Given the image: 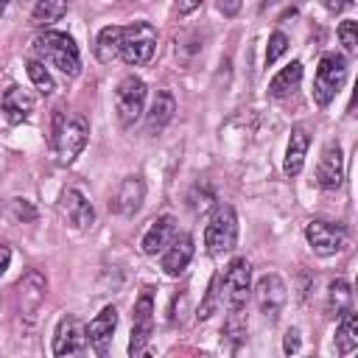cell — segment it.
Returning a JSON list of instances; mask_svg holds the SVG:
<instances>
[{"instance_id": "f35d334b", "label": "cell", "mask_w": 358, "mask_h": 358, "mask_svg": "<svg viewBox=\"0 0 358 358\" xmlns=\"http://www.w3.org/2000/svg\"><path fill=\"white\" fill-rule=\"evenodd\" d=\"M274 3H277V0H263V6H260V8H268V6H274Z\"/></svg>"}, {"instance_id": "5bb4252c", "label": "cell", "mask_w": 358, "mask_h": 358, "mask_svg": "<svg viewBox=\"0 0 358 358\" xmlns=\"http://www.w3.org/2000/svg\"><path fill=\"white\" fill-rule=\"evenodd\" d=\"M316 182L324 190H336L344 182V154H341V145L336 140L322 148V157L316 165Z\"/></svg>"}, {"instance_id": "7c38bea8", "label": "cell", "mask_w": 358, "mask_h": 358, "mask_svg": "<svg viewBox=\"0 0 358 358\" xmlns=\"http://www.w3.org/2000/svg\"><path fill=\"white\" fill-rule=\"evenodd\" d=\"M87 347V327L76 316H62L53 333V355H76Z\"/></svg>"}, {"instance_id": "44dd1931", "label": "cell", "mask_w": 358, "mask_h": 358, "mask_svg": "<svg viewBox=\"0 0 358 358\" xmlns=\"http://www.w3.org/2000/svg\"><path fill=\"white\" fill-rule=\"evenodd\" d=\"M173 112H176V101H173V95H171L168 90L157 92V98H154V103H151V109H148V115H145V126H148V131H151V134H159V131L173 120Z\"/></svg>"}, {"instance_id": "9c48e42d", "label": "cell", "mask_w": 358, "mask_h": 358, "mask_svg": "<svg viewBox=\"0 0 358 358\" xmlns=\"http://www.w3.org/2000/svg\"><path fill=\"white\" fill-rule=\"evenodd\" d=\"M305 241L310 243V249L322 257L327 255H336L347 246V229L341 224H333V221H324V218H313L308 221L305 227Z\"/></svg>"}, {"instance_id": "836d02e7", "label": "cell", "mask_w": 358, "mask_h": 358, "mask_svg": "<svg viewBox=\"0 0 358 358\" xmlns=\"http://www.w3.org/2000/svg\"><path fill=\"white\" fill-rule=\"evenodd\" d=\"M282 350H285L288 355L299 350V330H296V327H291V330L285 333V338H282Z\"/></svg>"}, {"instance_id": "2e32d148", "label": "cell", "mask_w": 358, "mask_h": 358, "mask_svg": "<svg viewBox=\"0 0 358 358\" xmlns=\"http://www.w3.org/2000/svg\"><path fill=\"white\" fill-rule=\"evenodd\" d=\"M115 327H117V310H115V305H106V308L90 322V327H87V341H90V347H92L98 355H106V352H109Z\"/></svg>"}, {"instance_id": "f546056e", "label": "cell", "mask_w": 358, "mask_h": 358, "mask_svg": "<svg viewBox=\"0 0 358 358\" xmlns=\"http://www.w3.org/2000/svg\"><path fill=\"white\" fill-rule=\"evenodd\" d=\"M338 39H341L347 53H355L358 50V22L355 20H344L338 25Z\"/></svg>"}, {"instance_id": "3957f363", "label": "cell", "mask_w": 358, "mask_h": 358, "mask_svg": "<svg viewBox=\"0 0 358 358\" xmlns=\"http://www.w3.org/2000/svg\"><path fill=\"white\" fill-rule=\"evenodd\" d=\"M154 50H157V31L151 22L140 20V22H131L123 28L120 34V50L117 56L126 62V64H145L154 59Z\"/></svg>"}, {"instance_id": "ab89813d", "label": "cell", "mask_w": 358, "mask_h": 358, "mask_svg": "<svg viewBox=\"0 0 358 358\" xmlns=\"http://www.w3.org/2000/svg\"><path fill=\"white\" fill-rule=\"evenodd\" d=\"M6 3H8V0H0V14L6 11Z\"/></svg>"}, {"instance_id": "cb8c5ba5", "label": "cell", "mask_w": 358, "mask_h": 358, "mask_svg": "<svg viewBox=\"0 0 358 358\" xmlns=\"http://www.w3.org/2000/svg\"><path fill=\"white\" fill-rule=\"evenodd\" d=\"M358 347V319L352 310L338 316V327H336V350L341 355H350Z\"/></svg>"}, {"instance_id": "277c9868", "label": "cell", "mask_w": 358, "mask_h": 358, "mask_svg": "<svg viewBox=\"0 0 358 358\" xmlns=\"http://www.w3.org/2000/svg\"><path fill=\"white\" fill-rule=\"evenodd\" d=\"M235 243H238V215L229 204H221L215 207V213L204 227V246L210 255H224L232 252Z\"/></svg>"}, {"instance_id": "484cf974", "label": "cell", "mask_w": 358, "mask_h": 358, "mask_svg": "<svg viewBox=\"0 0 358 358\" xmlns=\"http://www.w3.org/2000/svg\"><path fill=\"white\" fill-rule=\"evenodd\" d=\"M67 14V0H36L31 17L36 25H50Z\"/></svg>"}, {"instance_id": "7a4b0ae2", "label": "cell", "mask_w": 358, "mask_h": 358, "mask_svg": "<svg viewBox=\"0 0 358 358\" xmlns=\"http://www.w3.org/2000/svg\"><path fill=\"white\" fill-rule=\"evenodd\" d=\"M34 53L39 56V62L56 67L67 78H76L81 73V53H78V45L70 34H62V31L39 34L34 39Z\"/></svg>"}, {"instance_id": "8fae6325", "label": "cell", "mask_w": 358, "mask_h": 358, "mask_svg": "<svg viewBox=\"0 0 358 358\" xmlns=\"http://www.w3.org/2000/svg\"><path fill=\"white\" fill-rule=\"evenodd\" d=\"M45 296H48V280H45L36 268H31V271L17 282L20 316L28 319V322H34L36 313H39V308H42V302H45Z\"/></svg>"}, {"instance_id": "4316f807", "label": "cell", "mask_w": 358, "mask_h": 358, "mask_svg": "<svg viewBox=\"0 0 358 358\" xmlns=\"http://www.w3.org/2000/svg\"><path fill=\"white\" fill-rule=\"evenodd\" d=\"M246 319H243V313L241 310H232L229 316H227V322H224V327H221V336H224V341H229V350H238L243 341H246Z\"/></svg>"}, {"instance_id": "ffe728a7", "label": "cell", "mask_w": 358, "mask_h": 358, "mask_svg": "<svg viewBox=\"0 0 358 358\" xmlns=\"http://www.w3.org/2000/svg\"><path fill=\"white\" fill-rule=\"evenodd\" d=\"M308 145H310V137H308L305 126H294L291 129V137H288V148H285V162H282V171L288 176H296L302 171Z\"/></svg>"}, {"instance_id": "7402d4cb", "label": "cell", "mask_w": 358, "mask_h": 358, "mask_svg": "<svg viewBox=\"0 0 358 358\" xmlns=\"http://www.w3.org/2000/svg\"><path fill=\"white\" fill-rule=\"evenodd\" d=\"M302 81V62H291L285 64L271 81H268V95L271 98H288Z\"/></svg>"}, {"instance_id": "52a82bcc", "label": "cell", "mask_w": 358, "mask_h": 358, "mask_svg": "<svg viewBox=\"0 0 358 358\" xmlns=\"http://www.w3.org/2000/svg\"><path fill=\"white\" fill-rule=\"evenodd\" d=\"M151 333H154V288H143L134 302V313H131V338H129L131 358L145 352Z\"/></svg>"}, {"instance_id": "5b68a950", "label": "cell", "mask_w": 358, "mask_h": 358, "mask_svg": "<svg viewBox=\"0 0 358 358\" xmlns=\"http://www.w3.org/2000/svg\"><path fill=\"white\" fill-rule=\"evenodd\" d=\"M344 78H347V59L338 53H324L319 59L316 78H313V101L319 106H327L336 98V92L341 90Z\"/></svg>"}, {"instance_id": "8992f818", "label": "cell", "mask_w": 358, "mask_h": 358, "mask_svg": "<svg viewBox=\"0 0 358 358\" xmlns=\"http://www.w3.org/2000/svg\"><path fill=\"white\" fill-rule=\"evenodd\" d=\"M221 280H224L221 302L229 310H241L249 299V291H252V266H249V260L246 257H232L229 266L224 268Z\"/></svg>"}, {"instance_id": "f1b7e54d", "label": "cell", "mask_w": 358, "mask_h": 358, "mask_svg": "<svg viewBox=\"0 0 358 358\" xmlns=\"http://www.w3.org/2000/svg\"><path fill=\"white\" fill-rule=\"evenodd\" d=\"M285 50H288V36H285L282 31H274V34L268 36V45H266V67L274 64Z\"/></svg>"}, {"instance_id": "8d00e7d4", "label": "cell", "mask_w": 358, "mask_h": 358, "mask_svg": "<svg viewBox=\"0 0 358 358\" xmlns=\"http://www.w3.org/2000/svg\"><path fill=\"white\" fill-rule=\"evenodd\" d=\"M322 3H324V8H327L330 14H341L352 0H322Z\"/></svg>"}, {"instance_id": "6da1fadb", "label": "cell", "mask_w": 358, "mask_h": 358, "mask_svg": "<svg viewBox=\"0 0 358 358\" xmlns=\"http://www.w3.org/2000/svg\"><path fill=\"white\" fill-rule=\"evenodd\" d=\"M90 123L84 115H67L64 109L53 112V129H50V148L59 165H70L87 145Z\"/></svg>"}, {"instance_id": "ac0fdd59", "label": "cell", "mask_w": 358, "mask_h": 358, "mask_svg": "<svg viewBox=\"0 0 358 358\" xmlns=\"http://www.w3.org/2000/svg\"><path fill=\"white\" fill-rule=\"evenodd\" d=\"M173 238H176V218H173V215H159V218H154V221L148 224V229L143 232L140 246H143L145 255H159Z\"/></svg>"}, {"instance_id": "d4e9b609", "label": "cell", "mask_w": 358, "mask_h": 358, "mask_svg": "<svg viewBox=\"0 0 358 358\" xmlns=\"http://www.w3.org/2000/svg\"><path fill=\"white\" fill-rule=\"evenodd\" d=\"M120 34H123L120 25H106V28H101L98 42H95V53H98L101 62H112V59L117 56V50H120Z\"/></svg>"}, {"instance_id": "d590c367", "label": "cell", "mask_w": 358, "mask_h": 358, "mask_svg": "<svg viewBox=\"0 0 358 358\" xmlns=\"http://www.w3.org/2000/svg\"><path fill=\"white\" fill-rule=\"evenodd\" d=\"M204 0H176V11L185 17V14H193Z\"/></svg>"}, {"instance_id": "4dcf8cb0", "label": "cell", "mask_w": 358, "mask_h": 358, "mask_svg": "<svg viewBox=\"0 0 358 358\" xmlns=\"http://www.w3.org/2000/svg\"><path fill=\"white\" fill-rule=\"evenodd\" d=\"M218 282H221V277H213V282H210V288H207V299H204V305L199 308V319H210V316H213V310H215V305H218Z\"/></svg>"}, {"instance_id": "1f68e13d", "label": "cell", "mask_w": 358, "mask_h": 358, "mask_svg": "<svg viewBox=\"0 0 358 358\" xmlns=\"http://www.w3.org/2000/svg\"><path fill=\"white\" fill-rule=\"evenodd\" d=\"M11 210H14V218L22 221V224L36 221V210H34V204L25 201V199H14V201H11Z\"/></svg>"}, {"instance_id": "9a60e30c", "label": "cell", "mask_w": 358, "mask_h": 358, "mask_svg": "<svg viewBox=\"0 0 358 358\" xmlns=\"http://www.w3.org/2000/svg\"><path fill=\"white\" fill-rule=\"evenodd\" d=\"M143 201H145V185H143V179H140V176H126V179L117 185V190H115L109 207H112V213L129 218V215H134V213L143 207Z\"/></svg>"}, {"instance_id": "d6a6232c", "label": "cell", "mask_w": 358, "mask_h": 358, "mask_svg": "<svg viewBox=\"0 0 358 358\" xmlns=\"http://www.w3.org/2000/svg\"><path fill=\"white\" fill-rule=\"evenodd\" d=\"M190 207H193L196 213L210 210V207H213V193H210V190H201V193H199V187H196L193 196H190Z\"/></svg>"}, {"instance_id": "e0dca14e", "label": "cell", "mask_w": 358, "mask_h": 358, "mask_svg": "<svg viewBox=\"0 0 358 358\" xmlns=\"http://www.w3.org/2000/svg\"><path fill=\"white\" fill-rule=\"evenodd\" d=\"M193 260V238L190 235H179L162 249V268L168 277H179Z\"/></svg>"}, {"instance_id": "d6986e66", "label": "cell", "mask_w": 358, "mask_h": 358, "mask_svg": "<svg viewBox=\"0 0 358 358\" xmlns=\"http://www.w3.org/2000/svg\"><path fill=\"white\" fill-rule=\"evenodd\" d=\"M0 109H3L8 123H22L34 112V98L25 90H20V87H8L3 92V98H0Z\"/></svg>"}, {"instance_id": "ba28073f", "label": "cell", "mask_w": 358, "mask_h": 358, "mask_svg": "<svg viewBox=\"0 0 358 358\" xmlns=\"http://www.w3.org/2000/svg\"><path fill=\"white\" fill-rule=\"evenodd\" d=\"M145 81L137 76H126L120 78V84L115 87V109H117V120L123 126H134L143 115L145 106Z\"/></svg>"}, {"instance_id": "603a6c76", "label": "cell", "mask_w": 358, "mask_h": 358, "mask_svg": "<svg viewBox=\"0 0 358 358\" xmlns=\"http://www.w3.org/2000/svg\"><path fill=\"white\" fill-rule=\"evenodd\" d=\"M350 308H352V285L338 277L327 285V316L336 319V316L347 313Z\"/></svg>"}, {"instance_id": "83f0119b", "label": "cell", "mask_w": 358, "mask_h": 358, "mask_svg": "<svg viewBox=\"0 0 358 358\" xmlns=\"http://www.w3.org/2000/svg\"><path fill=\"white\" fill-rule=\"evenodd\" d=\"M25 67H28V78L34 81V87H36L42 95H50V92L56 90V81H53V76L48 73L45 62H39V59H31Z\"/></svg>"}, {"instance_id": "30bf717a", "label": "cell", "mask_w": 358, "mask_h": 358, "mask_svg": "<svg viewBox=\"0 0 358 358\" xmlns=\"http://www.w3.org/2000/svg\"><path fill=\"white\" fill-rule=\"evenodd\" d=\"M285 299H288V288L282 282L280 274H263L255 285V302L260 308V313L268 319V322H277V316L282 313L285 308Z\"/></svg>"}, {"instance_id": "e575fe53", "label": "cell", "mask_w": 358, "mask_h": 358, "mask_svg": "<svg viewBox=\"0 0 358 358\" xmlns=\"http://www.w3.org/2000/svg\"><path fill=\"white\" fill-rule=\"evenodd\" d=\"M241 3H243V0H218V11H221L224 17H235V14L241 11Z\"/></svg>"}, {"instance_id": "74e56055", "label": "cell", "mask_w": 358, "mask_h": 358, "mask_svg": "<svg viewBox=\"0 0 358 358\" xmlns=\"http://www.w3.org/2000/svg\"><path fill=\"white\" fill-rule=\"evenodd\" d=\"M8 263H11V249H8V243H0V274H6Z\"/></svg>"}, {"instance_id": "4fadbf2b", "label": "cell", "mask_w": 358, "mask_h": 358, "mask_svg": "<svg viewBox=\"0 0 358 358\" xmlns=\"http://www.w3.org/2000/svg\"><path fill=\"white\" fill-rule=\"evenodd\" d=\"M59 213L64 215V221L76 229H90L95 224V210L92 204L87 201V196L76 187H67L59 199Z\"/></svg>"}]
</instances>
